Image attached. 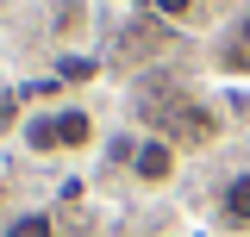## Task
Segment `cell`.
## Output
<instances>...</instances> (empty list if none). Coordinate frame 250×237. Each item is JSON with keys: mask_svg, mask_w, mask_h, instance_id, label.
<instances>
[{"mask_svg": "<svg viewBox=\"0 0 250 237\" xmlns=\"http://www.w3.org/2000/svg\"><path fill=\"white\" fill-rule=\"evenodd\" d=\"M131 181L138 187H169L175 181V144L169 138H138V150H131Z\"/></svg>", "mask_w": 250, "mask_h": 237, "instance_id": "1", "label": "cell"}, {"mask_svg": "<svg viewBox=\"0 0 250 237\" xmlns=\"http://www.w3.org/2000/svg\"><path fill=\"white\" fill-rule=\"evenodd\" d=\"M219 218L231 231H250V169H238V175L219 187Z\"/></svg>", "mask_w": 250, "mask_h": 237, "instance_id": "2", "label": "cell"}, {"mask_svg": "<svg viewBox=\"0 0 250 237\" xmlns=\"http://www.w3.org/2000/svg\"><path fill=\"white\" fill-rule=\"evenodd\" d=\"M88 138H94L88 113H82V106H62V113H57V144H62V150H82Z\"/></svg>", "mask_w": 250, "mask_h": 237, "instance_id": "3", "label": "cell"}, {"mask_svg": "<svg viewBox=\"0 0 250 237\" xmlns=\"http://www.w3.org/2000/svg\"><path fill=\"white\" fill-rule=\"evenodd\" d=\"M0 237H57V225H50V212H19V218H6Z\"/></svg>", "mask_w": 250, "mask_h": 237, "instance_id": "4", "label": "cell"}, {"mask_svg": "<svg viewBox=\"0 0 250 237\" xmlns=\"http://www.w3.org/2000/svg\"><path fill=\"white\" fill-rule=\"evenodd\" d=\"M25 144H31V150H62V144H57V113L25 118Z\"/></svg>", "mask_w": 250, "mask_h": 237, "instance_id": "5", "label": "cell"}, {"mask_svg": "<svg viewBox=\"0 0 250 237\" xmlns=\"http://www.w3.org/2000/svg\"><path fill=\"white\" fill-rule=\"evenodd\" d=\"M156 6V19H188V13H194V0H150Z\"/></svg>", "mask_w": 250, "mask_h": 237, "instance_id": "6", "label": "cell"}, {"mask_svg": "<svg viewBox=\"0 0 250 237\" xmlns=\"http://www.w3.org/2000/svg\"><path fill=\"white\" fill-rule=\"evenodd\" d=\"M88 75H94V62H82V57L62 62V81H88Z\"/></svg>", "mask_w": 250, "mask_h": 237, "instance_id": "7", "label": "cell"}, {"mask_svg": "<svg viewBox=\"0 0 250 237\" xmlns=\"http://www.w3.org/2000/svg\"><path fill=\"white\" fill-rule=\"evenodd\" d=\"M238 44H244V50H250V19H244V25H238Z\"/></svg>", "mask_w": 250, "mask_h": 237, "instance_id": "8", "label": "cell"}]
</instances>
